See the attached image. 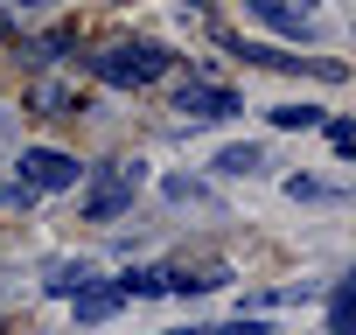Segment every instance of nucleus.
Returning <instances> with one entry per match:
<instances>
[{"instance_id":"nucleus-1","label":"nucleus","mask_w":356,"mask_h":335,"mask_svg":"<svg viewBox=\"0 0 356 335\" xmlns=\"http://www.w3.org/2000/svg\"><path fill=\"white\" fill-rule=\"evenodd\" d=\"M140 182H147V168H140V161L84 168V224H112V217H126L133 196H140Z\"/></svg>"},{"instance_id":"nucleus-2","label":"nucleus","mask_w":356,"mask_h":335,"mask_svg":"<svg viewBox=\"0 0 356 335\" xmlns=\"http://www.w3.org/2000/svg\"><path fill=\"white\" fill-rule=\"evenodd\" d=\"M175 70V56L161 49V42H112V49H98L91 56V77L98 84H154V77H168Z\"/></svg>"},{"instance_id":"nucleus-3","label":"nucleus","mask_w":356,"mask_h":335,"mask_svg":"<svg viewBox=\"0 0 356 335\" xmlns=\"http://www.w3.org/2000/svg\"><path fill=\"white\" fill-rule=\"evenodd\" d=\"M238 56L259 63V70H307V77H321V84H342V77H349V63H335V56H286V49H273V42H238Z\"/></svg>"},{"instance_id":"nucleus-4","label":"nucleus","mask_w":356,"mask_h":335,"mask_svg":"<svg viewBox=\"0 0 356 335\" xmlns=\"http://www.w3.org/2000/svg\"><path fill=\"white\" fill-rule=\"evenodd\" d=\"M15 168H22L29 189H77V182H84V168H77L70 154H56V147H22Z\"/></svg>"},{"instance_id":"nucleus-5","label":"nucleus","mask_w":356,"mask_h":335,"mask_svg":"<svg viewBox=\"0 0 356 335\" xmlns=\"http://www.w3.org/2000/svg\"><path fill=\"white\" fill-rule=\"evenodd\" d=\"M175 112H182V119H231V112H245L224 84H203V77H189L182 91H175Z\"/></svg>"},{"instance_id":"nucleus-6","label":"nucleus","mask_w":356,"mask_h":335,"mask_svg":"<svg viewBox=\"0 0 356 335\" xmlns=\"http://www.w3.org/2000/svg\"><path fill=\"white\" fill-rule=\"evenodd\" d=\"M245 15H259V22L280 28V35H307V28H314V8H307V0H245Z\"/></svg>"},{"instance_id":"nucleus-7","label":"nucleus","mask_w":356,"mask_h":335,"mask_svg":"<svg viewBox=\"0 0 356 335\" xmlns=\"http://www.w3.org/2000/svg\"><path fill=\"white\" fill-rule=\"evenodd\" d=\"M70 300H77V321L91 328V321H105V314H119V300H126V293H119V279H91V286H77Z\"/></svg>"},{"instance_id":"nucleus-8","label":"nucleus","mask_w":356,"mask_h":335,"mask_svg":"<svg viewBox=\"0 0 356 335\" xmlns=\"http://www.w3.org/2000/svg\"><path fill=\"white\" fill-rule=\"evenodd\" d=\"M91 279H98V272H91V265H84V259H56V265H49V279H42V286H49V293H56V300H70V293H77V286H91Z\"/></svg>"},{"instance_id":"nucleus-9","label":"nucleus","mask_w":356,"mask_h":335,"mask_svg":"<svg viewBox=\"0 0 356 335\" xmlns=\"http://www.w3.org/2000/svg\"><path fill=\"white\" fill-rule=\"evenodd\" d=\"M328 335H356V286L349 279H335V293H328Z\"/></svg>"},{"instance_id":"nucleus-10","label":"nucleus","mask_w":356,"mask_h":335,"mask_svg":"<svg viewBox=\"0 0 356 335\" xmlns=\"http://www.w3.org/2000/svg\"><path fill=\"white\" fill-rule=\"evenodd\" d=\"M259 168H266V147H252V140L217 154V175H259Z\"/></svg>"},{"instance_id":"nucleus-11","label":"nucleus","mask_w":356,"mask_h":335,"mask_svg":"<svg viewBox=\"0 0 356 335\" xmlns=\"http://www.w3.org/2000/svg\"><path fill=\"white\" fill-rule=\"evenodd\" d=\"M175 335H273L259 314H238V321H210V328H175Z\"/></svg>"},{"instance_id":"nucleus-12","label":"nucleus","mask_w":356,"mask_h":335,"mask_svg":"<svg viewBox=\"0 0 356 335\" xmlns=\"http://www.w3.org/2000/svg\"><path fill=\"white\" fill-rule=\"evenodd\" d=\"M266 119H273L280 133H307V126H321V112H314V105H273Z\"/></svg>"},{"instance_id":"nucleus-13","label":"nucleus","mask_w":356,"mask_h":335,"mask_svg":"<svg viewBox=\"0 0 356 335\" xmlns=\"http://www.w3.org/2000/svg\"><path fill=\"white\" fill-rule=\"evenodd\" d=\"M328 147H335V154H356V126L335 119V126H328Z\"/></svg>"},{"instance_id":"nucleus-14","label":"nucleus","mask_w":356,"mask_h":335,"mask_svg":"<svg viewBox=\"0 0 356 335\" xmlns=\"http://www.w3.org/2000/svg\"><path fill=\"white\" fill-rule=\"evenodd\" d=\"M22 8H49V0H22Z\"/></svg>"}]
</instances>
